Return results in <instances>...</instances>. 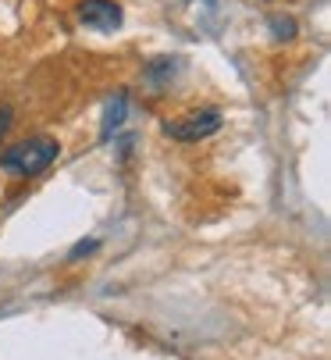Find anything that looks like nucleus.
<instances>
[{
  "instance_id": "nucleus-1",
  "label": "nucleus",
  "mask_w": 331,
  "mask_h": 360,
  "mask_svg": "<svg viewBox=\"0 0 331 360\" xmlns=\"http://www.w3.org/2000/svg\"><path fill=\"white\" fill-rule=\"evenodd\" d=\"M58 139H50V136H32V139H22L15 146H8L4 153H0V168L11 172V175H39L43 168H50L53 161H58Z\"/></svg>"
},
{
  "instance_id": "nucleus-2",
  "label": "nucleus",
  "mask_w": 331,
  "mask_h": 360,
  "mask_svg": "<svg viewBox=\"0 0 331 360\" xmlns=\"http://www.w3.org/2000/svg\"><path fill=\"white\" fill-rule=\"evenodd\" d=\"M221 129V111L217 108H200V111H189L182 118H171L164 122V132L179 143H196V139H207Z\"/></svg>"
},
{
  "instance_id": "nucleus-3",
  "label": "nucleus",
  "mask_w": 331,
  "mask_h": 360,
  "mask_svg": "<svg viewBox=\"0 0 331 360\" xmlns=\"http://www.w3.org/2000/svg\"><path fill=\"white\" fill-rule=\"evenodd\" d=\"M79 22L86 29H96V32H115V29H122L125 15H122V8L115 4V0H82Z\"/></svg>"
},
{
  "instance_id": "nucleus-4",
  "label": "nucleus",
  "mask_w": 331,
  "mask_h": 360,
  "mask_svg": "<svg viewBox=\"0 0 331 360\" xmlns=\"http://www.w3.org/2000/svg\"><path fill=\"white\" fill-rule=\"evenodd\" d=\"M125 108H129V104H125V93H118V96H115V104H110V108H107V115H103V136H110V132H115V129L122 125Z\"/></svg>"
},
{
  "instance_id": "nucleus-5",
  "label": "nucleus",
  "mask_w": 331,
  "mask_h": 360,
  "mask_svg": "<svg viewBox=\"0 0 331 360\" xmlns=\"http://www.w3.org/2000/svg\"><path fill=\"white\" fill-rule=\"evenodd\" d=\"M271 32H274V39H292L296 36V22L292 18H271Z\"/></svg>"
},
{
  "instance_id": "nucleus-6",
  "label": "nucleus",
  "mask_w": 331,
  "mask_h": 360,
  "mask_svg": "<svg viewBox=\"0 0 331 360\" xmlns=\"http://www.w3.org/2000/svg\"><path fill=\"white\" fill-rule=\"evenodd\" d=\"M8 129H11V111H8V108H0V139H4Z\"/></svg>"
},
{
  "instance_id": "nucleus-7",
  "label": "nucleus",
  "mask_w": 331,
  "mask_h": 360,
  "mask_svg": "<svg viewBox=\"0 0 331 360\" xmlns=\"http://www.w3.org/2000/svg\"><path fill=\"white\" fill-rule=\"evenodd\" d=\"M93 250H96V239H93V243H82V246H75V250H72V261H75V257H82V253H93Z\"/></svg>"
}]
</instances>
